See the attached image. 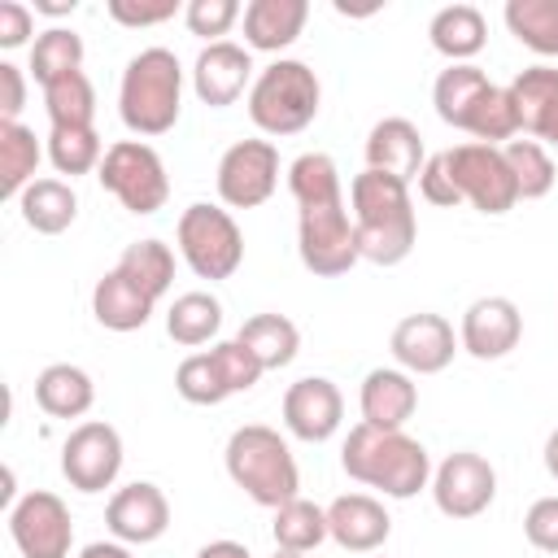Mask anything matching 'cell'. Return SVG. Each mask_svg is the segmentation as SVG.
I'll return each instance as SVG.
<instances>
[{
    "label": "cell",
    "instance_id": "obj_5",
    "mask_svg": "<svg viewBox=\"0 0 558 558\" xmlns=\"http://www.w3.org/2000/svg\"><path fill=\"white\" fill-rule=\"evenodd\" d=\"M318 74L305 61L279 57L248 87V118L262 135H296L318 118Z\"/></svg>",
    "mask_w": 558,
    "mask_h": 558
},
{
    "label": "cell",
    "instance_id": "obj_31",
    "mask_svg": "<svg viewBox=\"0 0 558 558\" xmlns=\"http://www.w3.org/2000/svg\"><path fill=\"white\" fill-rule=\"evenodd\" d=\"M44 148L35 140L31 126L22 122H0V196L17 201L31 183H35V166H39Z\"/></svg>",
    "mask_w": 558,
    "mask_h": 558
},
{
    "label": "cell",
    "instance_id": "obj_16",
    "mask_svg": "<svg viewBox=\"0 0 558 558\" xmlns=\"http://www.w3.org/2000/svg\"><path fill=\"white\" fill-rule=\"evenodd\" d=\"M392 357L401 371L410 375H440L453 353H458V340H453V327L449 318L440 314H405L397 327H392Z\"/></svg>",
    "mask_w": 558,
    "mask_h": 558
},
{
    "label": "cell",
    "instance_id": "obj_27",
    "mask_svg": "<svg viewBox=\"0 0 558 558\" xmlns=\"http://www.w3.org/2000/svg\"><path fill=\"white\" fill-rule=\"evenodd\" d=\"M22 222L39 235H61L74 218H78V196L65 179H35L22 196H17Z\"/></svg>",
    "mask_w": 558,
    "mask_h": 558
},
{
    "label": "cell",
    "instance_id": "obj_24",
    "mask_svg": "<svg viewBox=\"0 0 558 558\" xmlns=\"http://www.w3.org/2000/svg\"><path fill=\"white\" fill-rule=\"evenodd\" d=\"M153 296H144L118 266L105 270L92 288V314L105 331H140L148 318H153Z\"/></svg>",
    "mask_w": 558,
    "mask_h": 558
},
{
    "label": "cell",
    "instance_id": "obj_21",
    "mask_svg": "<svg viewBox=\"0 0 558 558\" xmlns=\"http://www.w3.org/2000/svg\"><path fill=\"white\" fill-rule=\"evenodd\" d=\"M423 135L410 118H379L366 135V170H379V174H392L401 183L418 179L423 174Z\"/></svg>",
    "mask_w": 558,
    "mask_h": 558
},
{
    "label": "cell",
    "instance_id": "obj_47",
    "mask_svg": "<svg viewBox=\"0 0 558 558\" xmlns=\"http://www.w3.org/2000/svg\"><path fill=\"white\" fill-rule=\"evenodd\" d=\"M26 105V78L13 61H0V122H17Z\"/></svg>",
    "mask_w": 558,
    "mask_h": 558
},
{
    "label": "cell",
    "instance_id": "obj_30",
    "mask_svg": "<svg viewBox=\"0 0 558 558\" xmlns=\"http://www.w3.org/2000/svg\"><path fill=\"white\" fill-rule=\"evenodd\" d=\"M493 83H488V74L480 70V65H449V70H440V78H436V87H432V105H436V113H440V122H449V126H466V118H471V109L480 105V96L488 92Z\"/></svg>",
    "mask_w": 558,
    "mask_h": 558
},
{
    "label": "cell",
    "instance_id": "obj_25",
    "mask_svg": "<svg viewBox=\"0 0 558 558\" xmlns=\"http://www.w3.org/2000/svg\"><path fill=\"white\" fill-rule=\"evenodd\" d=\"M305 17H310L305 0H253V4H244V48L279 52V48L296 44Z\"/></svg>",
    "mask_w": 558,
    "mask_h": 558
},
{
    "label": "cell",
    "instance_id": "obj_52",
    "mask_svg": "<svg viewBox=\"0 0 558 558\" xmlns=\"http://www.w3.org/2000/svg\"><path fill=\"white\" fill-rule=\"evenodd\" d=\"M270 558H305V554H296V549H275Z\"/></svg>",
    "mask_w": 558,
    "mask_h": 558
},
{
    "label": "cell",
    "instance_id": "obj_41",
    "mask_svg": "<svg viewBox=\"0 0 558 558\" xmlns=\"http://www.w3.org/2000/svg\"><path fill=\"white\" fill-rule=\"evenodd\" d=\"M501 153H506V166L514 174L519 201H541L554 187L558 174H554V157H549L545 144H536V140H510V144H501Z\"/></svg>",
    "mask_w": 558,
    "mask_h": 558
},
{
    "label": "cell",
    "instance_id": "obj_13",
    "mask_svg": "<svg viewBox=\"0 0 558 558\" xmlns=\"http://www.w3.org/2000/svg\"><path fill=\"white\" fill-rule=\"evenodd\" d=\"M497 497V471L484 453L458 449L432 471V501L449 519H475Z\"/></svg>",
    "mask_w": 558,
    "mask_h": 558
},
{
    "label": "cell",
    "instance_id": "obj_45",
    "mask_svg": "<svg viewBox=\"0 0 558 558\" xmlns=\"http://www.w3.org/2000/svg\"><path fill=\"white\" fill-rule=\"evenodd\" d=\"M179 13V0H153V4H135V0H109V17L122 26H157L166 17Z\"/></svg>",
    "mask_w": 558,
    "mask_h": 558
},
{
    "label": "cell",
    "instance_id": "obj_40",
    "mask_svg": "<svg viewBox=\"0 0 558 558\" xmlns=\"http://www.w3.org/2000/svg\"><path fill=\"white\" fill-rule=\"evenodd\" d=\"M462 131L475 135V144H493V148H501V140L510 144V140L519 135V113H514L510 87H497V83H493V87L480 96V105L471 109V118H466Z\"/></svg>",
    "mask_w": 558,
    "mask_h": 558
},
{
    "label": "cell",
    "instance_id": "obj_17",
    "mask_svg": "<svg viewBox=\"0 0 558 558\" xmlns=\"http://www.w3.org/2000/svg\"><path fill=\"white\" fill-rule=\"evenodd\" d=\"M523 336V314L510 296H480L466 305L462 327H458V344L480 357V362H497L506 357Z\"/></svg>",
    "mask_w": 558,
    "mask_h": 558
},
{
    "label": "cell",
    "instance_id": "obj_38",
    "mask_svg": "<svg viewBox=\"0 0 558 558\" xmlns=\"http://www.w3.org/2000/svg\"><path fill=\"white\" fill-rule=\"evenodd\" d=\"M48 161L57 166V174H87L100 170L105 161V144L96 135V126H52L48 131Z\"/></svg>",
    "mask_w": 558,
    "mask_h": 558
},
{
    "label": "cell",
    "instance_id": "obj_9",
    "mask_svg": "<svg viewBox=\"0 0 558 558\" xmlns=\"http://www.w3.org/2000/svg\"><path fill=\"white\" fill-rule=\"evenodd\" d=\"M257 379H262V362L240 340H222L209 353H192L174 371V388L192 405H218L235 392H248Z\"/></svg>",
    "mask_w": 558,
    "mask_h": 558
},
{
    "label": "cell",
    "instance_id": "obj_22",
    "mask_svg": "<svg viewBox=\"0 0 558 558\" xmlns=\"http://www.w3.org/2000/svg\"><path fill=\"white\" fill-rule=\"evenodd\" d=\"M357 405H362V423L397 432V427H405L410 414L418 410V384H414V375L401 371V366H375V371L362 379Z\"/></svg>",
    "mask_w": 558,
    "mask_h": 558
},
{
    "label": "cell",
    "instance_id": "obj_18",
    "mask_svg": "<svg viewBox=\"0 0 558 558\" xmlns=\"http://www.w3.org/2000/svg\"><path fill=\"white\" fill-rule=\"evenodd\" d=\"M105 523L122 545H148L170 527V501L157 484L135 480V484H126L109 497Z\"/></svg>",
    "mask_w": 558,
    "mask_h": 558
},
{
    "label": "cell",
    "instance_id": "obj_2",
    "mask_svg": "<svg viewBox=\"0 0 558 558\" xmlns=\"http://www.w3.org/2000/svg\"><path fill=\"white\" fill-rule=\"evenodd\" d=\"M340 466L349 480L366 484V488H379L384 497H414L432 484V458L427 449L405 436L401 427L388 432V427H371V423H357L349 427L344 436V449H340Z\"/></svg>",
    "mask_w": 558,
    "mask_h": 558
},
{
    "label": "cell",
    "instance_id": "obj_19",
    "mask_svg": "<svg viewBox=\"0 0 558 558\" xmlns=\"http://www.w3.org/2000/svg\"><path fill=\"white\" fill-rule=\"evenodd\" d=\"M248 78H253V57H248V48H240L231 39L205 44L192 65V87H196L201 105H209V109L235 105L244 96V87H253Z\"/></svg>",
    "mask_w": 558,
    "mask_h": 558
},
{
    "label": "cell",
    "instance_id": "obj_4",
    "mask_svg": "<svg viewBox=\"0 0 558 558\" xmlns=\"http://www.w3.org/2000/svg\"><path fill=\"white\" fill-rule=\"evenodd\" d=\"M222 458H227V475L235 480V488H244L266 510H279L301 488V471H296L288 440L266 423L235 427Z\"/></svg>",
    "mask_w": 558,
    "mask_h": 558
},
{
    "label": "cell",
    "instance_id": "obj_3",
    "mask_svg": "<svg viewBox=\"0 0 558 558\" xmlns=\"http://www.w3.org/2000/svg\"><path fill=\"white\" fill-rule=\"evenodd\" d=\"M183 109V65L170 48H144L126 61L118 113L131 135H166Z\"/></svg>",
    "mask_w": 558,
    "mask_h": 558
},
{
    "label": "cell",
    "instance_id": "obj_49",
    "mask_svg": "<svg viewBox=\"0 0 558 558\" xmlns=\"http://www.w3.org/2000/svg\"><path fill=\"white\" fill-rule=\"evenodd\" d=\"M78 558H135V554L122 541H92V545H83Z\"/></svg>",
    "mask_w": 558,
    "mask_h": 558
},
{
    "label": "cell",
    "instance_id": "obj_33",
    "mask_svg": "<svg viewBox=\"0 0 558 558\" xmlns=\"http://www.w3.org/2000/svg\"><path fill=\"white\" fill-rule=\"evenodd\" d=\"M118 270H122L144 296L161 301V296L170 292V283H174V253H170V244H161V240H135V244L122 248Z\"/></svg>",
    "mask_w": 558,
    "mask_h": 558
},
{
    "label": "cell",
    "instance_id": "obj_10",
    "mask_svg": "<svg viewBox=\"0 0 558 558\" xmlns=\"http://www.w3.org/2000/svg\"><path fill=\"white\" fill-rule=\"evenodd\" d=\"M445 166L462 192V201H471L480 214H510L519 205V187H514V174L506 166V153L493 148V144H458V148H445Z\"/></svg>",
    "mask_w": 558,
    "mask_h": 558
},
{
    "label": "cell",
    "instance_id": "obj_20",
    "mask_svg": "<svg viewBox=\"0 0 558 558\" xmlns=\"http://www.w3.org/2000/svg\"><path fill=\"white\" fill-rule=\"evenodd\" d=\"M514 113H519V131L532 135L536 144L558 148V70L554 65H527L514 83Z\"/></svg>",
    "mask_w": 558,
    "mask_h": 558
},
{
    "label": "cell",
    "instance_id": "obj_32",
    "mask_svg": "<svg viewBox=\"0 0 558 558\" xmlns=\"http://www.w3.org/2000/svg\"><path fill=\"white\" fill-rule=\"evenodd\" d=\"M222 331V305L209 292H183L174 296V305L166 310V336L183 349L209 344Z\"/></svg>",
    "mask_w": 558,
    "mask_h": 558
},
{
    "label": "cell",
    "instance_id": "obj_29",
    "mask_svg": "<svg viewBox=\"0 0 558 558\" xmlns=\"http://www.w3.org/2000/svg\"><path fill=\"white\" fill-rule=\"evenodd\" d=\"M235 340L262 362V371L288 366L296 357V349H301V331L283 314H253V318H244V327L235 331Z\"/></svg>",
    "mask_w": 558,
    "mask_h": 558
},
{
    "label": "cell",
    "instance_id": "obj_7",
    "mask_svg": "<svg viewBox=\"0 0 558 558\" xmlns=\"http://www.w3.org/2000/svg\"><path fill=\"white\" fill-rule=\"evenodd\" d=\"M96 179H100L105 192H113L122 201V209H131L140 218L144 214H157L170 201L166 166H161L157 148L144 144V140H118V144H109Z\"/></svg>",
    "mask_w": 558,
    "mask_h": 558
},
{
    "label": "cell",
    "instance_id": "obj_35",
    "mask_svg": "<svg viewBox=\"0 0 558 558\" xmlns=\"http://www.w3.org/2000/svg\"><path fill=\"white\" fill-rule=\"evenodd\" d=\"M506 26L523 48L541 57H558V0H510Z\"/></svg>",
    "mask_w": 558,
    "mask_h": 558
},
{
    "label": "cell",
    "instance_id": "obj_44",
    "mask_svg": "<svg viewBox=\"0 0 558 558\" xmlns=\"http://www.w3.org/2000/svg\"><path fill=\"white\" fill-rule=\"evenodd\" d=\"M523 532H527V541H532L536 549L558 554V497L532 501L527 514H523Z\"/></svg>",
    "mask_w": 558,
    "mask_h": 558
},
{
    "label": "cell",
    "instance_id": "obj_51",
    "mask_svg": "<svg viewBox=\"0 0 558 558\" xmlns=\"http://www.w3.org/2000/svg\"><path fill=\"white\" fill-rule=\"evenodd\" d=\"M545 471L558 480V427L549 432V440H545Z\"/></svg>",
    "mask_w": 558,
    "mask_h": 558
},
{
    "label": "cell",
    "instance_id": "obj_50",
    "mask_svg": "<svg viewBox=\"0 0 558 558\" xmlns=\"http://www.w3.org/2000/svg\"><path fill=\"white\" fill-rule=\"evenodd\" d=\"M35 13L61 17V13H74V0H35Z\"/></svg>",
    "mask_w": 558,
    "mask_h": 558
},
{
    "label": "cell",
    "instance_id": "obj_34",
    "mask_svg": "<svg viewBox=\"0 0 558 558\" xmlns=\"http://www.w3.org/2000/svg\"><path fill=\"white\" fill-rule=\"evenodd\" d=\"M275 549H296V554H310L314 545H323L331 532H327V510L305 501V497H292L275 510Z\"/></svg>",
    "mask_w": 558,
    "mask_h": 558
},
{
    "label": "cell",
    "instance_id": "obj_23",
    "mask_svg": "<svg viewBox=\"0 0 558 558\" xmlns=\"http://www.w3.org/2000/svg\"><path fill=\"white\" fill-rule=\"evenodd\" d=\"M327 532H331V541H336L340 549H349V554H371V549H379V545L388 541L392 519H388V510H384L375 497H366V493H344V497H336V501L327 506Z\"/></svg>",
    "mask_w": 558,
    "mask_h": 558
},
{
    "label": "cell",
    "instance_id": "obj_26",
    "mask_svg": "<svg viewBox=\"0 0 558 558\" xmlns=\"http://www.w3.org/2000/svg\"><path fill=\"white\" fill-rule=\"evenodd\" d=\"M35 401H39V410L52 414V418H83V414L92 410V401H96V384H92V375H87L83 366H74V362H52V366H44L39 379H35Z\"/></svg>",
    "mask_w": 558,
    "mask_h": 558
},
{
    "label": "cell",
    "instance_id": "obj_12",
    "mask_svg": "<svg viewBox=\"0 0 558 558\" xmlns=\"http://www.w3.org/2000/svg\"><path fill=\"white\" fill-rule=\"evenodd\" d=\"M9 536L22 549V558H70L74 523L57 493H26L9 506Z\"/></svg>",
    "mask_w": 558,
    "mask_h": 558
},
{
    "label": "cell",
    "instance_id": "obj_11",
    "mask_svg": "<svg viewBox=\"0 0 558 558\" xmlns=\"http://www.w3.org/2000/svg\"><path fill=\"white\" fill-rule=\"evenodd\" d=\"M218 196L231 209H257L279 183V148L270 140H235L218 161Z\"/></svg>",
    "mask_w": 558,
    "mask_h": 558
},
{
    "label": "cell",
    "instance_id": "obj_43",
    "mask_svg": "<svg viewBox=\"0 0 558 558\" xmlns=\"http://www.w3.org/2000/svg\"><path fill=\"white\" fill-rule=\"evenodd\" d=\"M418 192H423V201H427V205H440V209L462 205V192H458V183H453V174H449V166H445V153H436V157H427V161H423Z\"/></svg>",
    "mask_w": 558,
    "mask_h": 558
},
{
    "label": "cell",
    "instance_id": "obj_36",
    "mask_svg": "<svg viewBox=\"0 0 558 558\" xmlns=\"http://www.w3.org/2000/svg\"><path fill=\"white\" fill-rule=\"evenodd\" d=\"M74 70H83V35L65 31V26H48L44 35H35L31 74H35L39 87H48V83H57V78H65Z\"/></svg>",
    "mask_w": 558,
    "mask_h": 558
},
{
    "label": "cell",
    "instance_id": "obj_46",
    "mask_svg": "<svg viewBox=\"0 0 558 558\" xmlns=\"http://www.w3.org/2000/svg\"><path fill=\"white\" fill-rule=\"evenodd\" d=\"M31 31H35L31 9L17 4V0H4L0 4V48H22L31 39Z\"/></svg>",
    "mask_w": 558,
    "mask_h": 558
},
{
    "label": "cell",
    "instance_id": "obj_8",
    "mask_svg": "<svg viewBox=\"0 0 558 558\" xmlns=\"http://www.w3.org/2000/svg\"><path fill=\"white\" fill-rule=\"evenodd\" d=\"M296 253H301V266L310 275H318V279L349 275L362 262L357 231H353V218L344 209V196L301 209V218H296Z\"/></svg>",
    "mask_w": 558,
    "mask_h": 558
},
{
    "label": "cell",
    "instance_id": "obj_6",
    "mask_svg": "<svg viewBox=\"0 0 558 558\" xmlns=\"http://www.w3.org/2000/svg\"><path fill=\"white\" fill-rule=\"evenodd\" d=\"M174 240H179V253L192 266V275L209 279V283L231 279L244 262V235H240L235 218L209 201H196L179 214Z\"/></svg>",
    "mask_w": 558,
    "mask_h": 558
},
{
    "label": "cell",
    "instance_id": "obj_42",
    "mask_svg": "<svg viewBox=\"0 0 558 558\" xmlns=\"http://www.w3.org/2000/svg\"><path fill=\"white\" fill-rule=\"evenodd\" d=\"M183 17H187V31H192V35L218 44V39L235 26L240 4H235V0H192V4L183 9Z\"/></svg>",
    "mask_w": 558,
    "mask_h": 558
},
{
    "label": "cell",
    "instance_id": "obj_28",
    "mask_svg": "<svg viewBox=\"0 0 558 558\" xmlns=\"http://www.w3.org/2000/svg\"><path fill=\"white\" fill-rule=\"evenodd\" d=\"M427 35H432V48L440 57H449V65H466V57H475L484 48L488 26H484V13L475 4H445L432 17Z\"/></svg>",
    "mask_w": 558,
    "mask_h": 558
},
{
    "label": "cell",
    "instance_id": "obj_37",
    "mask_svg": "<svg viewBox=\"0 0 558 558\" xmlns=\"http://www.w3.org/2000/svg\"><path fill=\"white\" fill-rule=\"evenodd\" d=\"M44 109H48V122L52 126H92L96 118V87L83 70L57 78L44 87Z\"/></svg>",
    "mask_w": 558,
    "mask_h": 558
},
{
    "label": "cell",
    "instance_id": "obj_15",
    "mask_svg": "<svg viewBox=\"0 0 558 558\" xmlns=\"http://www.w3.org/2000/svg\"><path fill=\"white\" fill-rule=\"evenodd\" d=\"M340 418H344V397L327 375H305L283 392V427L296 440L323 445L340 432Z\"/></svg>",
    "mask_w": 558,
    "mask_h": 558
},
{
    "label": "cell",
    "instance_id": "obj_1",
    "mask_svg": "<svg viewBox=\"0 0 558 558\" xmlns=\"http://www.w3.org/2000/svg\"><path fill=\"white\" fill-rule=\"evenodd\" d=\"M349 205H353L357 248H362L366 262L397 266V262L410 257V248L418 240L410 183H401L392 174H379V170H362L349 183Z\"/></svg>",
    "mask_w": 558,
    "mask_h": 558
},
{
    "label": "cell",
    "instance_id": "obj_48",
    "mask_svg": "<svg viewBox=\"0 0 558 558\" xmlns=\"http://www.w3.org/2000/svg\"><path fill=\"white\" fill-rule=\"evenodd\" d=\"M196 558H253V554L240 541H209V545L196 549Z\"/></svg>",
    "mask_w": 558,
    "mask_h": 558
},
{
    "label": "cell",
    "instance_id": "obj_14",
    "mask_svg": "<svg viewBox=\"0 0 558 558\" xmlns=\"http://www.w3.org/2000/svg\"><path fill=\"white\" fill-rule=\"evenodd\" d=\"M122 471V436L118 427L87 418L61 445V475L78 493H105Z\"/></svg>",
    "mask_w": 558,
    "mask_h": 558
},
{
    "label": "cell",
    "instance_id": "obj_39",
    "mask_svg": "<svg viewBox=\"0 0 558 558\" xmlns=\"http://www.w3.org/2000/svg\"><path fill=\"white\" fill-rule=\"evenodd\" d=\"M288 192L296 201V209L305 205H323V201H340V170L327 153H301L288 166Z\"/></svg>",
    "mask_w": 558,
    "mask_h": 558
}]
</instances>
